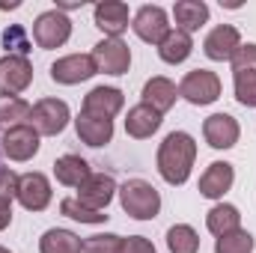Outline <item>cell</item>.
Returning a JSON list of instances; mask_svg holds the SVG:
<instances>
[{
	"label": "cell",
	"mask_w": 256,
	"mask_h": 253,
	"mask_svg": "<svg viewBox=\"0 0 256 253\" xmlns=\"http://www.w3.org/2000/svg\"><path fill=\"white\" fill-rule=\"evenodd\" d=\"M194 161H196V140L188 131H170L155 155V167L167 185H185L191 179Z\"/></svg>",
	"instance_id": "cell-1"
},
{
	"label": "cell",
	"mask_w": 256,
	"mask_h": 253,
	"mask_svg": "<svg viewBox=\"0 0 256 253\" xmlns=\"http://www.w3.org/2000/svg\"><path fill=\"white\" fill-rule=\"evenodd\" d=\"M116 194H120L122 212L134 220H155L161 212V194L146 179H128L126 185H120Z\"/></svg>",
	"instance_id": "cell-2"
},
{
	"label": "cell",
	"mask_w": 256,
	"mask_h": 253,
	"mask_svg": "<svg viewBox=\"0 0 256 253\" xmlns=\"http://www.w3.org/2000/svg\"><path fill=\"white\" fill-rule=\"evenodd\" d=\"M220 78L218 72L212 68H191L182 80H179V98H185L194 108H206V104H214L220 98Z\"/></svg>",
	"instance_id": "cell-3"
},
{
	"label": "cell",
	"mask_w": 256,
	"mask_h": 253,
	"mask_svg": "<svg viewBox=\"0 0 256 253\" xmlns=\"http://www.w3.org/2000/svg\"><path fill=\"white\" fill-rule=\"evenodd\" d=\"M68 39H72V18L66 12H60L54 6V9H45V12L36 15V21H33V42L42 51L63 48Z\"/></svg>",
	"instance_id": "cell-4"
},
{
	"label": "cell",
	"mask_w": 256,
	"mask_h": 253,
	"mask_svg": "<svg viewBox=\"0 0 256 253\" xmlns=\"http://www.w3.org/2000/svg\"><path fill=\"white\" fill-rule=\"evenodd\" d=\"M131 30H134V36H137L140 42L158 48V45L164 42V36H167L173 27H170V15H167L164 6H158V3H146V6H140V9L134 12V18H131Z\"/></svg>",
	"instance_id": "cell-5"
},
{
	"label": "cell",
	"mask_w": 256,
	"mask_h": 253,
	"mask_svg": "<svg viewBox=\"0 0 256 253\" xmlns=\"http://www.w3.org/2000/svg\"><path fill=\"white\" fill-rule=\"evenodd\" d=\"M72 122V110L63 98H39L30 114V126L39 131V137H57Z\"/></svg>",
	"instance_id": "cell-6"
},
{
	"label": "cell",
	"mask_w": 256,
	"mask_h": 253,
	"mask_svg": "<svg viewBox=\"0 0 256 253\" xmlns=\"http://www.w3.org/2000/svg\"><path fill=\"white\" fill-rule=\"evenodd\" d=\"M39 146H42V137H39V131L30 126V122L27 126H18V128H9V131L0 134V149L15 164H24V161L36 158L39 155Z\"/></svg>",
	"instance_id": "cell-7"
},
{
	"label": "cell",
	"mask_w": 256,
	"mask_h": 253,
	"mask_svg": "<svg viewBox=\"0 0 256 253\" xmlns=\"http://www.w3.org/2000/svg\"><path fill=\"white\" fill-rule=\"evenodd\" d=\"M15 200L27 208V212H45L54 200V190H51V179L39 170H30V173H21L18 176V188H15Z\"/></svg>",
	"instance_id": "cell-8"
},
{
	"label": "cell",
	"mask_w": 256,
	"mask_h": 253,
	"mask_svg": "<svg viewBox=\"0 0 256 253\" xmlns=\"http://www.w3.org/2000/svg\"><path fill=\"white\" fill-rule=\"evenodd\" d=\"M242 48V33L232 24H218L206 33L202 39V54L212 63H230L236 57V51Z\"/></svg>",
	"instance_id": "cell-9"
},
{
	"label": "cell",
	"mask_w": 256,
	"mask_h": 253,
	"mask_svg": "<svg viewBox=\"0 0 256 253\" xmlns=\"http://www.w3.org/2000/svg\"><path fill=\"white\" fill-rule=\"evenodd\" d=\"M33 84V63L27 57H0V96H21Z\"/></svg>",
	"instance_id": "cell-10"
},
{
	"label": "cell",
	"mask_w": 256,
	"mask_h": 253,
	"mask_svg": "<svg viewBox=\"0 0 256 253\" xmlns=\"http://www.w3.org/2000/svg\"><path fill=\"white\" fill-rule=\"evenodd\" d=\"M92 74H98L92 54H66L57 63L51 66V80L60 84V86H74V84H84L90 80Z\"/></svg>",
	"instance_id": "cell-11"
},
{
	"label": "cell",
	"mask_w": 256,
	"mask_h": 253,
	"mask_svg": "<svg viewBox=\"0 0 256 253\" xmlns=\"http://www.w3.org/2000/svg\"><path fill=\"white\" fill-rule=\"evenodd\" d=\"M92 21L104 39H122V33L131 27V12L122 0H102L92 9Z\"/></svg>",
	"instance_id": "cell-12"
},
{
	"label": "cell",
	"mask_w": 256,
	"mask_h": 253,
	"mask_svg": "<svg viewBox=\"0 0 256 253\" xmlns=\"http://www.w3.org/2000/svg\"><path fill=\"white\" fill-rule=\"evenodd\" d=\"M92 60H96L98 72L120 78V74H126L128 68H131V48L122 39H102L92 48Z\"/></svg>",
	"instance_id": "cell-13"
},
{
	"label": "cell",
	"mask_w": 256,
	"mask_h": 253,
	"mask_svg": "<svg viewBox=\"0 0 256 253\" xmlns=\"http://www.w3.org/2000/svg\"><path fill=\"white\" fill-rule=\"evenodd\" d=\"M232 185H236V167L230 161H212L200 176V196L224 202V196L232 190Z\"/></svg>",
	"instance_id": "cell-14"
},
{
	"label": "cell",
	"mask_w": 256,
	"mask_h": 253,
	"mask_svg": "<svg viewBox=\"0 0 256 253\" xmlns=\"http://www.w3.org/2000/svg\"><path fill=\"white\" fill-rule=\"evenodd\" d=\"M116 190H120V185L114 182L110 173H90L84 179V185L78 188V200L84 206L96 208V212H108V206L114 202Z\"/></svg>",
	"instance_id": "cell-15"
},
{
	"label": "cell",
	"mask_w": 256,
	"mask_h": 253,
	"mask_svg": "<svg viewBox=\"0 0 256 253\" xmlns=\"http://www.w3.org/2000/svg\"><path fill=\"white\" fill-rule=\"evenodd\" d=\"M202 137H206V143H208L212 149L226 152V149H232V146L238 143L242 126H238V120L230 116V114H212V116L202 122Z\"/></svg>",
	"instance_id": "cell-16"
},
{
	"label": "cell",
	"mask_w": 256,
	"mask_h": 253,
	"mask_svg": "<svg viewBox=\"0 0 256 253\" xmlns=\"http://www.w3.org/2000/svg\"><path fill=\"white\" fill-rule=\"evenodd\" d=\"M126 108V92L120 86H92L86 96H84V114H92V116H104V120H114L120 110Z\"/></svg>",
	"instance_id": "cell-17"
},
{
	"label": "cell",
	"mask_w": 256,
	"mask_h": 253,
	"mask_svg": "<svg viewBox=\"0 0 256 253\" xmlns=\"http://www.w3.org/2000/svg\"><path fill=\"white\" fill-rule=\"evenodd\" d=\"M74 131L80 137V143L92 146V149H102L114 140V120H104V116H92V114H78L74 116Z\"/></svg>",
	"instance_id": "cell-18"
},
{
	"label": "cell",
	"mask_w": 256,
	"mask_h": 253,
	"mask_svg": "<svg viewBox=\"0 0 256 253\" xmlns=\"http://www.w3.org/2000/svg\"><path fill=\"white\" fill-rule=\"evenodd\" d=\"M143 104H149V108H155L158 114H167L176 102H179V86L170 80V78H164V74H155V78H149L146 84H143Z\"/></svg>",
	"instance_id": "cell-19"
},
{
	"label": "cell",
	"mask_w": 256,
	"mask_h": 253,
	"mask_svg": "<svg viewBox=\"0 0 256 253\" xmlns=\"http://www.w3.org/2000/svg\"><path fill=\"white\" fill-rule=\"evenodd\" d=\"M164 122V114H158L155 108H149V104H134V108H128L126 114V134L128 137H134V140H146V137H152L158 128Z\"/></svg>",
	"instance_id": "cell-20"
},
{
	"label": "cell",
	"mask_w": 256,
	"mask_h": 253,
	"mask_svg": "<svg viewBox=\"0 0 256 253\" xmlns=\"http://www.w3.org/2000/svg\"><path fill=\"white\" fill-rule=\"evenodd\" d=\"M173 21H176V30L191 36L202 24H208V3H202V0H176L173 3Z\"/></svg>",
	"instance_id": "cell-21"
},
{
	"label": "cell",
	"mask_w": 256,
	"mask_h": 253,
	"mask_svg": "<svg viewBox=\"0 0 256 253\" xmlns=\"http://www.w3.org/2000/svg\"><path fill=\"white\" fill-rule=\"evenodd\" d=\"M206 230L214 238H220L226 232H236V230H242V212L232 202H214L206 214Z\"/></svg>",
	"instance_id": "cell-22"
},
{
	"label": "cell",
	"mask_w": 256,
	"mask_h": 253,
	"mask_svg": "<svg viewBox=\"0 0 256 253\" xmlns=\"http://www.w3.org/2000/svg\"><path fill=\"white\" fill-rule=\"evenodd\" d=\"M90 173H92V170H90L86 158H80V155H74V152H66V155H60V158L54 161V176H57V182L66 185V188H80Z\"/></svg>",
	"instance_id": "cell-23"
},
{
	"label": "cell",
	"mask_w": 256,
	"mask_h": 253,
	"mask_svg": "<svg viewBox=\"0 0 256 253\" xmlns=\"http://www.w3.org/2000/svg\"><path fill=\"white\" fill-rule=\"evenodd\" d=\"M194 54V39L188 33H182V30H170L167 36H164V42L158 45V57L164 60L167 66H179L185 63L188 57Z\"/></svg>",
	"instance_id": "cell-24"
},
{
	"label": "cell",
	"mask_w": 256,
	"mask_h": 253,
	"mask_svg": "<svg viewBox=\"0 0 256 253\" xmlns=\"http://www.w3.org/2000/svg\"><path fill=\"white\" fill-rule=\"evenodd\" d=\"M39 253H84V242H80L78 232L63 230V226H54V230L42 232Z\"/></svg>",
	"instance_id": "cell-25"
},
{
	"label": "cell",
	"mask_w": 256,
	"mask_h": 253,
	"mask_svg": "<svg viewBox=\"0 0 256 253\" xmlns=\"http://www.w3.org/2000/svg\"><path fill=\"white\" fill-rule=\"evenodd\" d=\"M33 114V104L21 96H0V134L9 128L27 126Z\"/></svg>",
	"instance_id": "cell-26"
},
{
	"label": "cell",
	"mask_w": 256,
	"mask_h": 253,
	"mask_svg": "<svg viewBox=\"0 0 256 253\" xmlns=\"http://www.w3.org/2000/svg\"><path fill=\"white\" fill-rule=\"evenodd\" d=\"M167 250L170 253H200V236L191 224H173L167 230Z\"/></svg>",
	"instance_id": "cell-27"
},
{
	"label": "cell",
	"mask_w": 256,
	"mask_h": 253,
	"mask_svg": "<svg viewBox=\"0 0 256 253\" xmlns=\"http://www.w3.org/2000/svg\"><path fill=\"white\" fill-rule=\"evenodd\" d=\"M60 214L72 218V220H78V224H86V226H98V224H108V218H110V214H104V212H96V208L84 206L78 196H66L63 202H60Z\"/></svg>",
	"instance_id": "cell-28"
},
{
	"label": "cell",
	"mask_w": 256,
	"mask_h": 253,
	"mask_svg": "<svg viewBox=\"0 0 256 253\" xmlns=\"http://www.w3.org/2000/svg\"><path fill=\"white\" fill-rule=\"evenodd\" d=\"M15 188H18V176L12 170L0 167V232L12 224V200H15Z\"/></svg>",
	"instance_id": "cell-29"
},
{
	"label": "cell",
	"mask_w": 256,
	"mask_h": 253,
	"mask_svg": "<svg viewBox=\"0 0 256 253\" xmlns=\"http://www.w3.org/2000/svg\"><path fill=\"white\" fill-rule=\"evenodd\" d=\"M232 92L242 108H256V68L232 72Z\"/></svg>",
	"instance_id": "cell-30"
},
{
	"label": "cell",
	"mask_w": 256,
	"mask_h": 253,
	"mask_svg": "<svg viewBox=\"0 0 256 253\" xmlns=\"http://www.w3.org/2000/svg\"><path fill=\"white\" fill-rule=\"evenodd\" d=\"M254 248L256 242L248 230H236V232L214 238V253H254Z\"/></svg>",
	"instance_id": "cell-31"
},
{
	"label": "cell",
	"mask_w": 256,
	"mask_h": 253,
	"mask_svg": "<svg viewBox=\"0 0 256 253\" xmlns=\"http://www.w3.org/2000/svg\"><path fill=\"white\" fill-rule=\"evenodd\" d=\"M84 253H122V236L116 232H98L84 238Z\"/></svg>",
	"instance_id": "cell-32"
},
{
	"label": "cell",
	"mask_w": 256,
	"mask_h": 253,
	"mask_svg": "<svg viewBox=\"0 0 256 253\" xmlns=\"http://www.w3.org/2000/svg\"><path fill=\"white\" fill-rule=\"evenodd\" d=\"M3 45H6V51L15 54V57H27V54H30V39H27V30H24L21 24H9V27L3 30Z\"/></svg>",
	"instance_id": "cell-33"
},
{
	"label": "cell",
	"mask_w": 256,
	"mask_h": 253,
	"mask_svg": "<svg viewBox=\"0 0 256 253\" xmlns=\"http://www.w3.org/2000/svg\"><path fill=\"white\" fill-rule=\"evenodd\" d=\"M230 66H232V72H250V68H256V42H242V48L236 51V57L230 60Z\"/></svg>",
	"instance_id": "cell-34"
},
{
	"label": "cell",
	"mask_w": 256,
	"mask_h": 253,
	"mask_svg": "<svg viewBox=\"0 0 256 253\" xmlns=\"http://www.w3.org/2000/svg\"><path fill=\"white\" fill-rule=\"evenodd\" d=\"M122 253H158V250L146 236H128V238H122Z\"/></svg>",
	"instance_id": "cell-35"
},
{
	"label": "cell",
	"mask_w": 256,
	"mask_h": 253,
	"mask_svg": "<svg viewBox=\"0 0 256 253\" xmlns=\"http://www.w3.org/2000/svg\"><path fill=\"white\" fill-rule=\"evenodd\" d=\"M0 253H12V250H9V248H3V244H0Z\"/></svg>",
	"instance_id": "cell-36"
}]
</instances>
